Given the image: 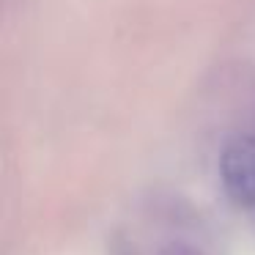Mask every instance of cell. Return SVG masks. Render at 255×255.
Masks as SVG:
<instances>
[{"label": "cell", "mask_w": 255, "mask_h": 255, "mask_svg": "<svg viewBox=\"0 0 255 255\" xmlns=\"http://www.w3.org/2000/svg\"><path fill=\"white\" fill-rule=\"evenodd\" d=\"M165 255H200V253H195V250L184 247V244H173V247L165 250Z\"/></svg>", "instance_id": "2"}, {"label": "cell", "mask_w": 255, "mask_h": 255, "mask_svg": "<svg viewBox=\"0 0 255 255\" xmlns=\"http://www.w3.org/2000/svg\"><path fill=\"white\" fill-rule=\"evenodd\" d=\"M220 176L233 203L255 209V137L228 143L220 156Z\"/></svg>", "instance_id": "1"}]
</instances>
